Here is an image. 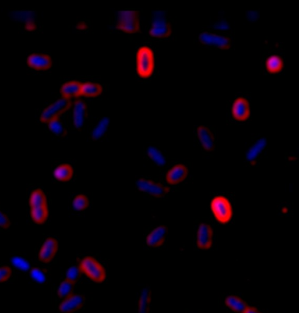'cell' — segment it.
<instances>
[{"label": "cell", "mask_w": 299, "mask_h": 313, "mask_svg": "<svg viewBox=\"0 0 299 313\" xmlns=\"http://www.w3.org/2000/svg\"><path fill=\"white\" fill-rule=\"evenodd\" d=\"M168 229L165 226L157 227L150 232L147 239V243L150 247H158L163 245L165 241Z\"/></svg>", "instance_id": "14"}, {"label": "cell", "mask_w": 299, "mask_h": 313, "mask_svg": "<svg viewBox=\"0 0 299 313\" xmlns=\"http://www.w3.org/2000/svg\"><path fill=\"white\" fill-rule=\"evenodd\" d=\"M74 283L66 278V280L62 281L59 287L58 296L61 298H67L71 296L72 294L73 289H74Z\"/></svg>", "instance_id": "28"}, {"label": "cell", "mask_w": 299, "mask_h": 313, "mask_svg": "<svg viewBox=\"0 0 299 313\" xmlns=\"http://www.w3.org/2000/svg\"><path fill=\"white\" fill-rule=\"evenodd\" d=\"M12 271L7 266L0 267V283H3L9 280L11 276Z\"/></svg>", "instance_id": "33"}, {"label": "cell", "mask_w": 299, "mask_h": 313, "mask_svg": "<svg viewBox=\"0 0 299 313\" xmlns=\"http://www.w3.org/2000/svg\"><path fill=\"white\" fill-rule=\"evenodd\" d=\"M109 125V119L108 117H103L100 120V123L96 126L93 132V138L95 140L100 139L105 134Z\"/></svg>", "instance_id": "26"}, {"label": "cell", "mask_w": 299, "mask_h": 313, "mask_svg": "<svg viewBox=\"0 0 299 313\" xmlns=\"http://www.w3.org/2000/svg\"><path fill=\"white\" fill-rule=\"evenodd\" d=\"M49 127L51 130V131L53 132L54 134L58 135V136H63V135L66 134V130L59 119L53 120V121L49 122Z\"/></svg>", "instance_id": "29"}, {"label": "cell", "mask_w": 299, "mask_h": 313, "mask_svg": "<svg viewBox=\"0 0 299 313\" xmlns=\"http://www.w3.org/2000/svg\"><path fill=\"white\" fill-rule=\"evenodd\" d=\"M225 304L233 312L238 313H243L249 307L244 300L236 296L227 297L226 299Z\"/></svg>", "instance_id": "19"}, {"label": "cell", "mask_w": 299, "mask_h": 313, "mask_svg": "<svg viewBox=\"0 0 299 313\" xmlns=\"http://www.w3.org/2000/svg\"><path fill=\"white\" fill-rule=\"evenodd\" d=\"M58 241L53 237H48L42 246L40 252V260L44 263L51 261L58 251Z\"/></svg>", "instance_id": "10"}, {"label": "cell", "mask_w": 299, "mask_h": 313, "mask_svg": "<svg viewBox=\"0 0 299 313\" xmlns=\"http://www.w3.org/2000/svg\"><path fill=\"white\" fill-rule=\"evenodd\" d=\"M30 68L38 70H48L51 66V59L48 54H32L27 59Z\"/></svg>", "instance_id": "12"}, {"label": "cell", "mask_w": 299, "mask_h": 313, "mask_svg": "<svg viewBox=\"0 0 299 313\" xmlns=\"http://www.w3.org/2000/svg\"><path fill=\"white\" fill-rule=\"evenodd\" d=\"M71 106V102L69 99L62 98L51 104L44 111L41 116V121L44 123H49L68 110Z\"/></svg>", "instance_id": "4"}, {"label": "cell", "mask_w": 299, "mask_h": 313, "mask_svg": "<svg viewBox=\"0 0 299 313\" xmlns=\"http://www.w3.org/2000/svg\"><path fill=\"white\" fill-rule=\"evenodd\" d=\"M212 244V231L211 228L206 224H201L198 231L197 244L200 249H210Z\"/></svg>", "instance_id": "13"}, {"label": "cell", "mask_w": 299, "mask_h": 313, "mask_svg": "<svg viewBox=\"0 0 299 313\" xmlns=\"http://www.w3.org/2000/svg\"><path fill=\"white\" fill-rule=\"evenodd\" d=\"M30 205L31 208L48 207L47 198L43 190L36 189L31 194Z\"/></svg>", "instance_id": "23"}, {"label": "cell", "mask_w": 299, "mask_h": 313, "mask_svg": "<svg viewBox=\"0 0 299 313\" xmlns=\"http://www.w3.org/2000/svg\"><path fill=\"white\" fill-rule=\"evenodd\" d=\"M31 216L34 222L41 225L46 222L49 216L48 207H41L31 209Z\"/></svg>", "instance_id": "25"}, {"label": "cell", "mask_w": 299, "mask_h": 313, "mask_svg": "<svg viewBox=\"0 0 299 313\" xmlns=\"http://www.w3.org/2000/svg\"><path fill=\"white\" fill-rule=\"evenodd\" d=\"M79 275L80 269L76 267H72L67 271V279L74 283L79 278Z\"/></svg>", "instance_id": "34"}, {"label": "cell", "mask_w": 299, "mask_h": 313, "mask_svg": "<svg viewBox=\"0 0 299 313\" xmlns=\"http://www.w3.org/2000/svg\"><path fill=\"white\" fill-rule=\"evenodd\" d=\"M231 115L236 121H245L250 116L249 101L244 98L235 99L231 106Z\"/></svg>", "instance_id": "7"}, {"label": "cell", "mask_w": 299, "mask_h": 313, "mask_svg": "<svg viewBox=\"0 0 299 313\" xmlns=\"http://www.w3.org/2000/svg\"><path fill=\"white\" fill-rule=\"evenodd\" d=\"M243 313H262L258 311V310L253 307H248V309L245 310Z\"/></svg>", "instance_id": "37"}, {"label": "cell", "mask_w": 299, "mask_h": 313, "mask_svg": "<svg viewBox=\"0 0 299 313\" xmlns=\"http://www.w3.org/2000/svg\"><path fill=\"white\" fill-rule=\"evenodd\" d=\"M139 12L135 10H123L118 12L116 27L127 33H135L140 30Z\"/></svg>", "instance_id": "3"}, {"label": "cell", "mask_w": 299, "mask_h": 313, "mask_svg": "<svg viewBox=\"0 0 299 313\" xmlns=\"http://www.w3.org/2000/svg\"><path fill=\"white\" fill-rule=\"evenodd\" d=\"M137 185L141 191L155 197H162L169 191L168 188L162 184L144 178L137 179Z\"/></svg>", "instance_id": "6"}, {"label": "cell", "mask_w": 299, "mask_h": 313, "mask_svg": "<svg viewBox=\"0 0 299 313\" xmlns=\"http://www.w3.org/2000/svg\"><path fill=\"white\" fill-rule=\"evenodd\" d=\"M80 270L96 283H102L106 279L105 268L97 260L88 257L82 260L79 265Z\"/></svg>", "instance_id": "2"}, {"label": "cell", "mask_w": 299, "mask_h": 313, "mask_svg": "<svg viewBox=\"0 0 299 313\" xmlns=\"http://www.w3.org/2000/svg\"><path fill=\"white\" fill-rule=\"evenodd\" d=\"M89 205V199L84 195H77L73 202V206H74V208L79 210L86 209Z\"/></svg>", "instance_id": "30"}, {"label": "cell", "mask_w": 299, "mask_h": 313, "mask_svg": "<svg viewBox=\"0 0 299 313\" xmlns=\"http://www.w3.org/2000/svg\"><path fill=\"white\" fill-rule=\"evenodd\" d=\"M188 174V169L183 165L174 166L166 176V181L171 185L180 183L186 179Z\"/></svg>", "instance_id": "15"}, {"label": "cell", "mask_w": 299, "mask_h": 313, "mask_svg": "<svg viewBox=\"0 0 299 313\" xmlns=\"http://www.w3.org/2000/svg\"><path fill=\"white\" fill-rule=\"evenodd\" d=\"M102 86L98 83L87 82L82 83L81 96L87 98H96L102 93Z\"/></svg>", "instance_id": "21"}, {"label": "cell", "mask_w": 299, "mask_h": 313, "mask_svg": "<svg viewBox=\"0 0 299 313\" xmlns=\"http://www.w3.org/2000/svg\"><path fill=\"white\" fill-rule=\"evenodd\" d=\"M87 117V106L84 102L81 100H77L75 102L74 108V123L77 129H81L85 124Z\"/></svg>", "instance_id": "18"}, {"label": "cell", "mask_w": 299, "mask_h": 313, "mask_svg": "<svg viewBox=\"0 0 299 313\" xmlns=\"http://www.w3.org/2000/svg\"><path fill=\"white\" fill-rule=\"evenodd\" d=\"M154 69V56L151 49L148 47L140 48L137 53V70L143 78L151 76Z\"/></svg>", "instance_id": "1"}, {"label": "cell", "mask_w": 299, "mask_h": 313, "mask_svg": "<svg viewBox=\"0 0 299 313\" xmlns=\"http://www.w3.org/2000/svg\"><path fill=\"white\" fill-rule=\"evenodd\" d=\"M31 275L34 280L39 283H44L46 281V275L43 271L40 268H35L31 270Z\"/></svg>", "instance_id": "32"}, {"label": "cell", "mask_w": 299, "mask_h": 313, "mask_svg": "<svg viewBox=\"0 0 299 313\" xmlns=\"http://www.w3.org/2000/svg\"><path fill=\"white\" fill-rule=\"evenodd\" d=\"M171 34V27L170 23L163 19L155 20L150 30V36L156 38L168 37Z\"/></svg>", "instance_id": "16"}, {"label": "cell", "mask_w": 299, "mask_h": 313, "mask_svg": "<svg viewBox=\"0 0 299 313\" xmlns=\"http://www.w3.org/2000/svg\"><path fill=\"white\" fill-rule=\"evenodd\" d=\"M148 154L152 161L157 165L163 166L166 163V159L163 154L154 147H150L148 149Z\"/></svg>", "instance_id": "27"}, {"label": "cell", "mask_w": 299, "mask_h": 313, "mask_svg": "<svg viewBox=\"0 0 299 313\" xmlns=\"http://www.w3.org/2000/svg\"><path fill=\"white\" fill-rule=\"evenodd\" d=\"M85 302V299L82 295L72 294L62 302L59 309L63 313H73L81 309Z\"/></svg>", "instance_id": "9"}, {"label": "cell", "mask_w": 299, "mask_h": 313, "mask_svg": "<svg viewBox=\"0 0 299 313\" xmlns=\"http://www.w3.org/2000/svg\"><path fill=\"white\" fill-rule=\"evenodd\" d=\"M10 226V222L8 217L0 210V227L3 229L8 228Z\"/></svg>", "instance_id": "35"}, {"label": "cell", "mask_w": 299, "mask_h": 313, "mask_svg": "<svg viewBox=\"0 0 299 313\" xmlns=\"http://www.w3.org/2000/svg\"><path fill=\"white\" fill-rule=\"evenodd\" d=\"M12 262L15 267L19 269L27 271L29 269L30 265L29 262L27 260L22 257H15L12 258Z\"/></svg>", "instance_id": "31"}, {"label": "cell", "mask_w": 299, "mask_h": 313, "mask_svg": "<svg viewBox=\"0 0 299 313\" xmlns=\"http://www.w3.org/2000/svg\"><path fill=\"white\" fill-rule=\"evenodd\" d=\"M267 145L266 140L262 138L255 143L253 147L250 148L247 154L246 159L249 162H253L259 157V156L262 153V151L266 148Z\"/></svg>", "instance_id": "20"}, {"label": "cell", "mask_w": 299, "mask_h": 313, "mask_svg": "<svg viewBox=\"0 0 299 313\" xmlns=\"http://www.w3.org/2000/svg\"><path fill=\"white\" fill-rule=\"evenodd\" d=\"M211 208L215 217L220 223H227L232 217V209L227 198L217 197L212 201Z\"/></svg>", "instance_id": "5"}, {"label": "cell", "mask_w": 299, "mask_h": 313, "mask_svg": "<svg viewBox=\"0 0 299 313\" xmlns=\"http://www.w3.org/2000/svg\"><path fill=\"white\" fill-rule=\"evenodd\" d=\"M199 39L204 45L217 47L221 49H228L231 46L230 39L215 34L203 33L199 36Z\"/></svg>", "instance_id": "8"}, {"label": "cell", "mask_w": 299, "mask_h": 313, "mask_svg": "<svg viewBox=\"0 0 299 313\" xmlns=\"http://www.w3.org/2000/svg\"><path fill=\"white\" fill-rule=\"evenodd\" d=\"M197 135L202 147L207 151L215 150L216 140L212 132L206 126H199L197 128Z\"/></svg>", "instance_id": "11"}, {"label": "cell", "mask_w": 299, "mask_h": 313, "mask_svg": "<svg viewBox=\"0 0 299 313\" xmlns=\"http://www.w3.org/2000/svg\"><path fill=\"white\" fill-rule=\"evenodd\" d=\"M216 28L219 30L220 29L225 30V29H228V28H229V26L228 24H227V23L225 22H221L217 25Z\"/></svg>", "instance_id": "36"}, {"label": "cell", "mask_w": 299, "mask_h": 313, "mask_svg": "<svg viewBox=\"0 0 299 313\" xmlns=\"http://www.w3.org/2000/svg\"><path fill=\"white\" fill-rule=\"evenodd\" d=\"M284 62L281 57L278 55H272L267 59L266 68L271 74H277L282 70Z\"/></svg>", "instance_id": "24"}, {"label": "cell", "mask_w": 299, "mask_h": 313, "mask_svg": "<svg viewBox=\"0 0 299 313\" xmlns=\"http://www.w3.org/2000/svg\"><path fill=\"white\" fill-rule=\"evenodd\" d=\"M74 170L69 164H63L57 167L54 172L55 178L62 182L70 181L72 178Z\"/></svg>", "instance_id": "22"}, {"label": "cell", "mask_w": 299, "mask_h": 313, "mask_svg": "<svg viewBox=\"0 0 299 313\" xmlns=\"http://www.w3.org/2000/svg\"><path fill=\"white\" fill-rule=\"evenodd\" d=\"M82 83L76 81L64 83L60 90L62 97L66 99L77 98L81 96Z\"/></svg>", "instance_id": "17"}]
</instances>
